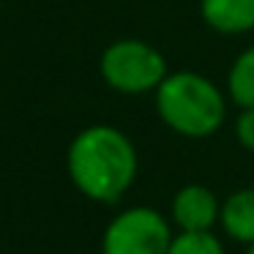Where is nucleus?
<instances>
[{"instance_id":"1","label":"nucleus","mask_w":254,"mask_h":254,"mask_svg":"<svg viewBox=\"0 0 254 254\" xmlns=\"http://www.w3.org/2000/svg\"><path fill=\"white\" fill-rule=\"evenodd\" d=\"M139 170L137 145L112 123H90L71 137L66 172L71 186L96 205H115L134 186Z\"/></svg>"},{"instance_id":"2","label":"nucleus","mask_w":254,"mask_h":254,"mask_svg":"<svg viewBox=\"0 0 254 254\" xmlns=\"http://www.w3.org/2000/svg\"><path fill=\"white\" fill-rule=\"evenodd\" d=\"M153 104L159 121L186 139L213 137L227 121V93L191 68L167 74L153 93Z\"/></svg>"},{"instance_id":"3","label":"nucleus","mask_w":254,"mask_h":254,"mask_svg":"<svg viewBox=\"0 0 254 254\" xmlns=\"http://www.w3.org/2000/svg\"><path fill=\"white\" fill-rule=\"evenodd\" d=\"M99 74L115 93L142 96L156 93V88L170 74V66L159 47L142 39H118L101 52Z\"/></svg>"},{"instance_id":"4","label":"nucleus","mask_w":254,"mask_h":254,"mask_svg":"<svg viewBox=\"0 0 254 254\" xmlns=\"http://www.w3.org/2000/svg\"><path fill=\"white\" fill-rule=\"evenodd\" d=\"M175 235L170 216L153 205H131L107 221L101 232V254H167Z\"/></svg>"},{"instance_id":"5","label":"nucleus","mask_w":254,"mask_h":254,"mask_svg":"<svg viewBox=\"0 0 254 254\" xmlns=\"http://www.w3.org/2000/svg\"><path fill=\"white\" fill-rule=\"evenodd\" d=\"M221 199L205 183H186L170 199V221L178 232H210L219 227Z\"/></svg>"},{"instance_id":"6","label":"nucleus","mask_w":254,"mask_h":254,"mask_svg":"<svg viewBox=\"0 0 254 254\" xmlns=\"http://www.w3.org/2000/svg\"><path fill=\"white\" fill-rule=\"evenodd\" d=\"M199 17L216 33L241 36L254 30V0H199Z\"/></svg>"},{"instance_id":"7","label":"nucleus","mask_w":254,"mask_h":254,"mask_svg":"<svg viewBox=\"0 0 254 254\" xmlns=\"http://www.w3.org/2000/svg\"><path fill=\"white\" fill-rule=\"evenodd\" d=\"M219 227L230 241L254 243V189H238L221 199Z\"/></svg>"},{"instance_id":"8","label":"nucleus","mask_w":254,"mask_h":254,"mask_svg":"<svg viewBox=\"0 0 254 254\" xmlns=\"http://www.w3.org/2000/svg\"><path fill=\"white\" fill-rule=\"evenodd\" d=\"M227 99L238 110L254 107V47H246L227 71Z\"/></svg>"},{"instance_id":"9","label":"nucleus","mask_w":254,"mask_h":254,"mask_svg":"<svg viewBox=\"0 0 254 254\" xmlns=\"http://www.w3.org/2000/svg\"><path fill=\"white\" fill-rule=\"evenodd\" d=\"M167 254H227L221 238L210 232H178L172 235Z\"/></svg>"},{"instance_id":"10","label":"nucleus","mask_w":254,"mask_h":254,"mask_svg":"<svg viewBox=\"0 0 254 254\" xmlns=\"http://www.w3.org/2000/svg\"><path fill=\"white\" fill-rule=\"evenodd\" d=\"M235 139L243 150L254 153V107L252 110H241L235 118Z\"/></svg>"},{"instance_id":"11","label":"nucleus","mask_w":254,"mask_h":254,"mask_svg":"<svg viewBox=\"0 0 254 254\" xmlns=\"http://www.w3.org/2000/svg\"><path fill=\"white\" fill-rule=\"evenodd\" d=\"M243 254H254V243H249V246H246V252H243Z\"/></svg>"}]
</instances>
